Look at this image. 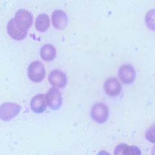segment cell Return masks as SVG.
Instances as JSON below:
<instances>
[{
	"mask_svg": "<svg viewBox=\"0 0 155 155\" xmlns=\"http://www.w3.org/2000/svg\"><path fill=\"white\" fill-rule=\"evenodd\" d=\"M14 21L16 27L23 32H28L33 23L34 17L32 14L25 9H20L16 13Z\"/></svg>",
	"mask_w": 155,
	"mask_h": 155,
	"instance_id": "6da1fadb",
	"label": "cell"
},
{
	"mask_svg": "<svg viewBox=\"0 0 155 155\" xmlns=\"http://www.w3.org/2000/svg\"><path fill=\"white\" fill-rule=\"evenodd\" d=\"M45 74L44 65L40 61L32 62L28 67V77L33 82L38 83L43 81L45 77Z\"/></svg>",
	"mask_w": 155,
	"mask_h": 155,
	"instance_id": "7a4b0ae2",
	"label": "cell"
},
{
	"mask_svg": "<svg viewBox=\"0 0 155 155\" xmlns=\"http://www.w3.org/2000/svg\"><path fill=\"white\" fill-rule=\"evenodd\" d=\"M109 116L108 107L102 102L95 104L91 109V117L95 122L104 123Z\"/></svg>",
	"mask_w": 155,
	"mask_h": 155,
	"instance_id": "3957f363",
	"label": "cell"
},
{
	"mask_svg": "<svg viewBox=\"0 0 155 155\" xmlns=\"http://www.w3.org/2000/svg\"><path fill=\"white\" fill-rule=\"evenodd\" d=\"M46 101L52 109H58L62 104V96L60 91L55 87H52L45 95Z\"/></svg>",
	"mask_w": 155,
	"mask_h": 155,
	"instance_id": "277c9868",
	"label": "cell"
},
{
	"mask_svg": "<svg viewBox=\"0 0 155 155\" xmlns=\"http://www.w3.org/2000/svg\"><path fill=\"white\" fill-rule=\"evenodd\" d=\"M48 81L56 89L64 88L67 84V77L64 72L55 69L52 71L48 75Z\"/></svg>",
	"mask_w": 155,
	"mask_h": 155,
	"instance_id": "5b68a950",
	"label": "cell"
},
{
	"mask_svg": "<svg viewBox=\"0 0 155 155\" xmlns=\"http://www.w3.org/2000/svg\"><path fill=\"white\" fill-rule=\"evenodd\" d=\"M118 77L125 84L133 83L136 78V71L130 64H124L118 69Z\"/></svg>",
	"mask_w": 155,
	"mask_h": 155,
	"instance_id": "8992f818",
	"label": "cell"
},
{
	"mask_svg": "<svg viewBox=\"0 0 155 155\" xmlns=\"http://www.w3.org/2000/svg\"><path fill=\"white\" fill-rule=\"evenodd\" d=\"M51 19L53 26L58 30H62L66 28L69 22L67 14L61 10H56L53 12Z\"/></svg>",
	"mask_w": 155,
	"mask_h": 155,
	"instance_id": "52a82bcc",
	"label": "cell"
},
{
	"mask_svg": "<svg viewBox=\"0 0 155 155\" xmlns=\"http://www.w3.org/2000/svg\"><path fill=\"white\" fill-rule=\"evenodd\" d=\"M104 89L107 94L110 96H116L120 93L122 86L116 78H109L104 84Z\"/></svg>",
	"mask_w": 155,
	"mask_h": 155,
	"instance_id": "ba28073f",
	"label": "cell"
},
{
	"mask_svg": "<svg viewBox=\"0 0 155 155\" xmlns=\"http://www.w3.org/2000/svg\"><path fill=\"white\" fill-rule=\"evenodd\" d=\"M114 155H142V153L137 146L120 143L115 148Z\"/></svg>",
	"mask_w": 155,
	"mask_h": 155,
	"instance_id": "9c48e42d",
	"label": "cell"
},
{
	"mask_svg": "<svg viewBox=\"0 0 155 155\" xmlns=\"http://www.w3.org/2000/svg\"><path fill=\"white\" fill-rule=\"evenodd\" d=\"M7 32L8 35L15 40H24L28 34V32H23L19 30L14 23V18L9 20L7 24Z\"/></svg>",
	"mask_w": 155,
	"mask_h": 155,
	"instance_id": "30bf717a",
	"label": "cell"
},
{
	"mask_svg": "<svg viewBox=\"0 0 155 155\" xmlns=\"http://www.w3.org/2000/svg\"><path fill=\"white\" fill-rule=\"evenodd\" d=\"M31 107L35 112L41 113L44 111L47 107L45 95L39 94L34 96L31 101Z\"/></svg>",
	"mask_w": 155,
	"mask_h": 155,
	"instance_id": "8fae6325",
	"label": "cell"
},
{
	"mask_svg": "<svg viewBox=\"0 0 155 155\" xmlns=\"http://www.w3.org/2000/svg\"><path fill=\"white\" fill-rule=\"evenodd\" d=\"M56 56V48L51 44H45L40 50V56L43 60L51 61L54 59Z\"/></svg>",
	"mask_w": 155,
	"mask_h": 155,
	"instance_id": "7c38bea8",
	"label": "cell"
},
{
	"mask_svg": "<svg viewBox=\"0 0 155 155\" xmlns=\"http://www.w3.org/2000/svg\"><path fill=\"white\" fill-rule=\"evenodd\" d=\"M50 27L49 17L46 14H41L39 15L35 22L36 30L40 32H46Z\"/></svg>",
	"mask_w": 155,
	"mask_h": 155,
	"instance_id": "4fadbf2b",
	"label": "cell"
},
{
	"mask_svg": "<svg viewBox=\"0 0 155 155\" xmlns=\"http://www.w3.org/2000/svg\"><path fill=\"white\" fill-rule=\"evenodd\" d=\"M19 109H20V107L15 103H4L0 106V114L7 117L10 115L16 114Z\"/></svg>",
	"mask_w": 155,
	"mask_h": 155,
	"instance_id": "5bb4252c",
	"label": "cell"
},
{
	"mask_svg": "<svg viewBox=\"0 0 155 155\" xmlns=\"http://www.w3.org/2000/svg\"><path fill=\"white\" fill-rule=\"evenodd\" d=\"M145 24L150 30L155 31V8L150 9L145 18Z\"/></svg>",
	"mask_w": 155,
	"mask_h": 155,
	"instance_id": "9a60e30c",
	"label": "cell"
},
{
	"mask_svg": "<svg viewBox=\"0 0 155 155\" xmlns=\"http://www.w3.org/2000/svg\"><path fill=\"white\" fill-rule=\"evenodd\" d=\"M145 138L150 142L155 143V123L147 130L145 133Z\"/></svg>",
	"mask_w": 155,
	"mask_h": 155,
	"instance_id": "2e32d148",
	"label": "cell"
},
{
	"mask_svg": "<svg viewBox=\"0 0 155 155\" xmlns=\"http://www.w3.org/2000/svg\"><path fill=\"white\" fill-rule=\"evenodd\" d=\"M151 155H155V145L153 147L151 152Z\"/></svg>",
	"mask_w": 155,
	"mask_h": 155,
	"instance_id": "e0dca14e",
	"label": "cell"
}]
</instances>
